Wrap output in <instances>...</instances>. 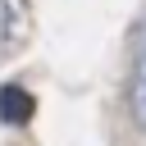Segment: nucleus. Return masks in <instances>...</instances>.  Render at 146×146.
Listing matches in <instances>:
<instances>
[{
  "label": "nucleus",
  "mask_w": 146,
  "mask_h": 146,
  "mask_svg": "<svg viewBox=\"0 0 146 146\" xmlns=\"http://www.w3.org/2000/svg\"><path fill=\"white\" fill-rule=\"evenodd\" d=\"M128 105H132V119L146 128V36H141V50H137V64H132V87H128Z\"/></svg>",
  "instance_id": "f257e3e1"
}]
</instances>
